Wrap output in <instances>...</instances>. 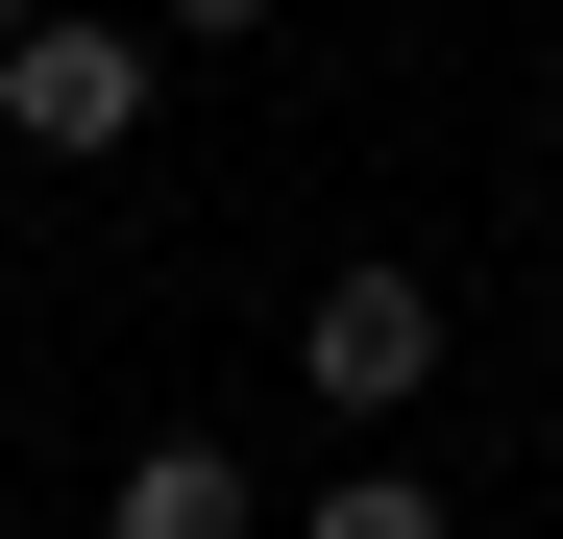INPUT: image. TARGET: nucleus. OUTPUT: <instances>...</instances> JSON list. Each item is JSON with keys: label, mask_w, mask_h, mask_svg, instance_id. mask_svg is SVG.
I'll list each match as a JSON object with an SVG mask.
<instances>
[{"label": "nucleus", "mask_w": 563, "mask_h": 539, "mask_svg": "<svg viewBox=\"0 0 563 539\" xmlns=\"http://www.w3.org/2000/svg\"><path fill=\"white\" fill-rule=\"evenodd\" d=\"M147 25H25L0 50V147H49V172H99V147H147Z\"/></svg>", "instance_id": "obj_1"}, {"label": "nucleus", "mask_w": 563, "mask_h": 539, "mask_svg": "<svg viewBox=\"0 0 563 539\" xmlns=\"http://www.w3.org/2000/svg\"><path fill=\"white\" fill-rule=\"evenodd\" d=\"M295 369H319V417H417L441 393V270H319Z\"/></svg>", "instance_id": "obj_2"}, {"label": "nucleus", "mask_w": 563, "mask_h": 539, "mask_svg": "<svg viewBox=\"0 0 563 539\" xmlns=\"http://www.w3.org/2000/svg\"><path fill=\"white\" fill-rule=\"evenodd\" d=\"M99 539H245V466H221V441H123Z\"/></svg>", "instance_id": "obj_3"}, {"label": "nucleus", "mask_w": 563, "mask_h": 539, "mask_svg": "<svg viewBox=\"0 0 563 539\" xmlns=\"http://www.w3.org/2000/svg\"><path fill=\"white\" fill-rule=\"evenodd\" d=\"M295 539H441V466H343V491H319Z\"/></svg>", "instance_id": "obj_4"}, {"label": "nucleus", "mask_w": 563, "mask_h": 539, "mask_svg": "<svg viewBox=\"0 0 563 539\" xmlns=\"http://www.w3.org/2000/svg\"><path fill=\"white\" fill-rule=\"evenodd\" d=\"M172 25H197V50H245V25H269V0H172Z\"/></svg>", "instance_id": "obj_5"}, {"label": "nucleus", "mask_w": 563, "mask_h": 539, "mask_svg": "<svg viewBox=\"0 0 563 539\" xmlns=\"http://www.w3.org/2000/svg\"><path fill=\"white\" fill-rule=\"evenodd\" d=\"M25 25H74V0H0V50H25Z\"/></svg>", "instance_id": "obj_6"}]
</instances>
